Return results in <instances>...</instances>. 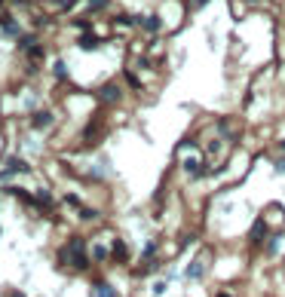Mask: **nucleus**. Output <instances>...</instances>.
<instances>
[{
  "label": "nucleus",
  "mask_w": 285,
  "mask_h": 297,
  "mask_svg": "<svg viewBox=\"0 0 285 297\" xmlns=\"http://www.w3.org/2000/svg\"><path fill=\"white\" fill-rule=\"evenodd\" d=\"M270 233H273V230L267 227V221L258 214L255 224H252V230H248V236H245V242H248V245H255V248H261V245L267 242V236H270Z\"/></svg>",
  "instance_id": "3"
},
{
  "label": "nucleus",
  "mask_w": 285,
  "mask_h": 297,
  "mask_svg": "<svg viewBox=\"0 0 285 297\" xmlns=\"http://www.w3.org/2000/svg\"><path fill=\"white\" fill-rule=\"evenodd\" d=\"M141 25H144V31H147V34H156L159 28H163V19H159V16L153 13V16H144V19H141Z\"/></svg>",
  "instance_id": "9"
},
{
  "label": "nucleus",
  "mask_w": 285,
  "mask_h": 297,
  "mask_svg": "<svg viewBox=\"0 0 285 297\" xmlns=\"http://www.w3.org/2000/svg\"><path fill=\"white\" fill-rule=\"evenodd\" d=\"M52 117H49V113H37V117H34V126H46Z\"/></svg>",
  "instance_id": "15"
},
{
  "label": "nucleus",
  "mask_w": 285,
  "mask_h": 297,
  "mask_svg": "<svg viewBox=\"0 0 285 297\" xmlns=\"http://www.w3.org/2000/svg\"><path fill=\"white\" fill-rule=\"evenodd\" d=\"M279 147H282V150H285V138H282V141H279Z\"/></svg>",
  "instance_id": "20"
},
{
  "label": "nucleus",
  "mask_w": 285,
  "mask_h": 297,
  "mask_svg": "<svg viewBox=\"0 0 285 297\" xmlns=\"http://www.w3.org/2000/svg\"><path fill=\"white\" fill-rule=\"evenodd\" d=\"M215 132H218L224 141H230V144L239 141V129H236V123H233L230 117H221L218 123H215Z\"/></svg>",
  "instance_id": "5"
},
{
  "label": "nucleus",
  "mask_w": 285,
  "mask_h": 297,
  "mask_svg": "<svg viewBox=\"0 0 285 297\" xmlns=\"http://www.w3.org/2000/svg\"><path fill=\"white\" fill-rule=\"evenodd\" d=\"M89 6H92V9H105L108 0H89Z\"/></svg>",
  "instance_id": "17"
},
{
  "label": "nucleus",
  "mask_w": 285,
  "mask_h": 297,
  "mask_svg": "<svg viewBox=\"0 0 285 297\" xmlns=\"http://www.w3.org/2000/svg\"><path fill=\"white\" fill-rule=\"evenodd\" d=\"M92 297H120V294H117V288H113V285L95 279V285H92Z\"/></svg>",
  "instance_id": "8"
},
{
  "label": "nucleus",
  "mask_w": 285,
  "mask_h": 297,
  "mask_svg": "<svg viewBox=\"0 0 285 297\" xmlns=\"http://www.w3.org/2000/svg\"><path fill=\"white\" fill-rule=\"evenodd\" d=\"M153 255H156V239L144 245V255H141V257H144V260H153Z\"/></svg>",
  "instance_id": "13"
},
{
  "label": "nucleus",
  "mask_w": 285,
  "mask_h": 297,
  "mask_svg": "<svg viewBox=\"0 0 285 297\" xmlns=\"http://www.w3.org/2000/svg\"><path fill=\"white\" fill-rule=\"evenodd\" d=\"M98 95H101V101H108V105H117V101H120V86L108 83V86L98 89Z\"/></svg>",
  "instance_id": "7"
},
{
  "label": "nucleus",
  "mask_w": 285,
  "mask_h": 297,
  "mask_svg": "<svg viewBox=\"0 0 285 297\" xmlns=\"http://www.w3.org/2000/svg\"><path fill=\"white\" fill-rule=\"evenodd\" d=\"M3 31L9 34V37H19V34H22V31H19V28L13 25V21H6V25H3Z\"/></svg>",
  "instance_id": "16"
},
{
  "label": "nucleus",
  "mask_w": 285,
  "mask_h": 297,
  "mask_svg": "<svg viewBox=\"0 0 285 297\" xmlns=\"http://www.w3.org/2000/svg\"><path fill=\"white\" fill-rule=\"evenodd\" d=\"M209 3V0H193V6H206Z\"/></svg>",
  "instance_id": "18"
},
{
  "label": "nucleus",
  "mask_w": 285,
  "mask_h": 297,
  "mask_svg": "<svg viewBox=\"0 0 285 297\" xmlns=\"http://www.w3.org/2000/svg\"><path fill=\"white\" fill-rule=\"evenodd\" d=\"M215 297H233V294H224V291H218V294H215Z\"/></svg>",
  "instance_id": "19"
},
{
  "label": "nucleus",
  "mask_w": 285,
  "mask_h": 297,
  "mask_svg": "<svg viewBox=\"0 0 285 297\" xmlns=\"http://www.w3.org/2000/svg\"><path fill=\"white\" fill-rule=\"evenodd\" d=\"M261 218L267 221V227L270 230H285V209L279 202H270L267 209H264V214H261Z\"/></svg>",
  "instance_id": "4"
},
{
  "label": "nucleus",
  "mask_w": 285,
  "mask_h": 297,
  "mask_svg": "<svg viewBox=\"0 0 285 297\" xmlns=\"http://www.w3.org/2000/svg\"><path fill=\"white\" fill-rule=\"evenodd\" d=\"M110 255H108V248L105 245H92V260H108Z\"/></svg>",
  "instance_id": "11"
},
{
  "label": "nucleus",
  "mask_w": 285,
  "mask_h": 297,
  "mask_svg": "<svg viewBox=\"0 0 285 297\" xmlns=\"http://www.w3.org/2000/svg\"><path fill=\"white\" fill-rule=\"evenodd\" d=\"M13 297H22V294H13Z\"/></svg>",
  "instance_id": "21"
},
{
  "label": "nucleus",
  "mask_w": 285,
  "mask_h": 297,
  "mask_svg": "<svg viewBox=\"0 0 285 297\" xmlns=\"http://www.w3.org/2000/svg\"><path fill=\"white\" fill-rule=\"evenodd\" d=\"M62 255H65V260L71 257L74 270H86V267H89V257H86V245H83V239H77V236H74L71 242L65 245V251H62Z\"/></svg>",
  "instance_id": "2"
},
{
  "label": "nucleus",
  "mask_w": 285,
  "mask_h": 297,
  "mask_svg": "<svg viewBox=\"0 0 285 297\" xmlns=\"http://www.w3.org/2000/svg\"><path fill=\"white\" fill-rule=\"evenodd\" d=\"M98 46V37H80V49H95Z\"/></svg>",
  "instance_id": "12"
},
{
  "label": "nucleus",
  "mask_w": 285,
  "mask_h": 297,
  "mask_svg": "<svg viewBox=\"0 0 285 297\" xmlns=\"http://www.w3.org/2000/svg\"><path fill=\"white\" fill-rule=\"evenodd\" d=\"M282 239H285V230H273V233L267 236V242H264V257H276V255H279Z\"/></svg>",
  "instance_id": "6"
},
{
  "label": "nucleus",
  "mask_w": 285,
  "mask_h": 297,
  "mask_svg": "<svg viewBox=\"0 0 285 297\" xmlns=\"http://www.w3.org/2000/svg\"><path fill=\"white\" fill-rule=\"evenodd\" d=\"M209 267H212V251L206 248V251H199L197 257L190 260V267H187V282H202L206 279V273H209Z\"/></svg>",
  "instance_id": "1"
},
{
  "label": "nucleus",
  "mask_w": 285,
  "mask_h": 297,
  "mask_svg": "<svg viewBox=\"0 0 285 297\" xmlns=\"http://www.w3.org/2000/svg\"><path fill=\"white\" fill-rule=\"evenodd\" d=\"M113 257H117L120 264H126V260H129V248H126V242H113Z\"/></svg>",
  "instance_id": "10"
},
{
  "label": "nucleus",
  "mask_w": 285,
  "mask_h": 297,
  "mask_svg": "<svg viewBox=\"0 0 285 297\" xmlns=\"http://www.w3.org/2000/svg\"><path fill=\"white\" fill-rule=\"evenodd\" d=\"M273 169H276V175H285V156H273Z\"/></svg>",
  "instance_id": "14"
}]
</instances>
